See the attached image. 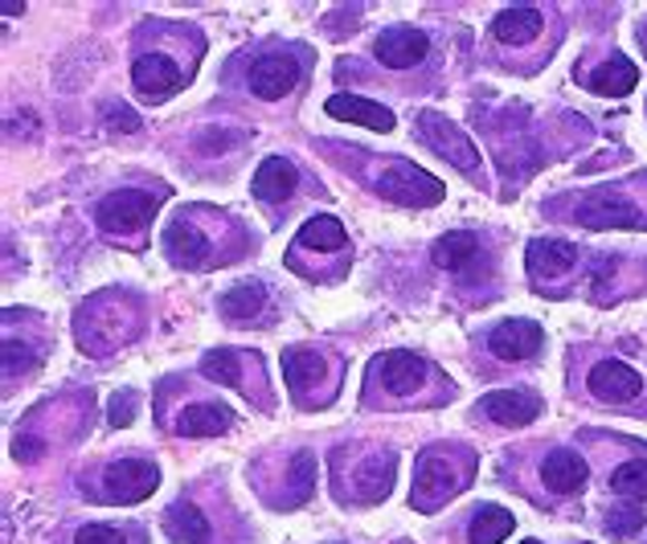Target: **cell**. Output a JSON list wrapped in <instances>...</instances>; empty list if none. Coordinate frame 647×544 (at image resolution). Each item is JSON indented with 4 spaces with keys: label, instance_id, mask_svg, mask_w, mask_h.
Here are the masks:
<instances>
[{
    "label": "cell",
    "instance_id": "6da1fadb",
    "mask_svg": "<svg viewBox=\"0 0 647 544\" xmlns=\"http://www.w3.org/2000/svg\"><path fill=\"white\" fill-rule=\"evenodd\" d=\"M381 197L398 201V205H414V209H426V205H438V201L447 197V189L431 177V172H422L419 165H410V160H393L386 172H381Z\"/></svg>",
    "mask_w": 647,
    "mask_h": 544
},
{
    "label": "cell",
    "instance_id": "7a4b0ae2",
    "mask_svg": "<svg viewBox=\"0 0 647 544\" xmlns=\"http://www.w3.org/2000/svg\"><path fill=\"white\" fill-rule=\"evenodd\" d=\"M156 213V197L140 193V189H120V193H107L94 209V222L103 234H136L148 226V217Z\"/></svg>",
    "mask_w": 647,
    "mask_h": 544
},
{
    "label": "cell",
    "instance_id": "3957f363",
    "mask_svg": "<svg viewBox=\"0 0 647 544\" xmlns=\"http://www.w3.org/2000/svg\"><path fill=\"white\" fill-rule=\"evenodd\" d=\"M419 132H422V139H426L438 156H447L459 172H467V177H476V172H480V151H476V144H471V139H467L451 120H443L438 111H422Z\"/></svg>",
    "mask_w": 647,
    "mask_h": 544
},
{
    "label": "cell",
    "instance_id": "277c9868",
    "mask_svg": "<svg viewBox=\"0 0 647 544\" xmlns=\"http://www.w3.org/2000/svg\"><path fill=\"white\" fill-rule=\"evenodd\" d=\"M160 484V475L152 463H140V458H123V463H111L103 475V491L111 503H140L148 499Z\"/></svg>",
    "mask_w": 647,
    "mask_h": 544
},
{
    "label": "cell",
    "instance_id": "5b68a950",
    "mask_svg": "<svg viewBox=\"0 0 647 544\" xmlns=\"http://www.w3.org/2000/svg\"><path fill=\"white\" fill-rule=\"evenodd\" d=\"M373 54L390 70H410V66H419L431 54V37L422 30H414V25H393V30H386L377 37Z\"/></svg>",
    "mask_w": 647,
    "mask_h": 544
},
{
    "label": "cell",
    "instance_id": "8992f818",
    "mask_svg": "<svg viewBox=\"0 0 647 544\" xmlns=\"http://www.w3.org/2000/svg\"><path fill=\"white\" fill-rule=\"evenodd\" d=\"M132 87L144 103H165L168 94L181 91V70L165 54H140L132 66Z\"/></svg>",
    "mask_w": 647,
    "mask_h": 544
},
{
    "label": "cell",
    "instance_id": "52a82bcc",
    "mask_svg": "<svg viewBox=\"0 0 647 544\" xmlns=\"http://www.w3.org/2000/svg\"><path fill=\"white\" fill-rule=\"evenodd\" d=\"M573 222H582L590 229H606V226L639 229V209L627 205L623 197H615L611 189H594V193H587V197L578 201V217Z\"/></svg>",
    "mask_w": 647,
    "mask_h": 544
},
{
    "label": "cell",
    "instance_id": "ba28073f",
    "mask_svg": "<svg viewBox=\"0 0 647 544\" xmlns=\"http://www.w3.org/2000/svg\"><path fill=\"white\" fill-rule=\"evenodd\" d=\"M295 82H300L295 54H263L250 66V91L258 99H283L287 91H295Z\"/></svg>",
    "mask_w": 647,
    "mask_h": 544
},
{
    "label": "cell",
    "instance_id": "9c48e42d",
    "mask_svg": "<svg viewBox=\"0 0 647 544\" xmlns=\"http://www.w3.org/2000/svg\"><path fill=\"white\" fill-rule=\"evenodd\" d=\"M590 394L599 397V401H611V406H618V401H635V397L644 394V377L635 373L632 364L623 361H602L590 369Z\"/></svg>",
    "mask_w": 647,
    "mask_h": 544
},
{
    "label": "cell",
    "instance_id": "30bf717a",
    "mask_svg": "<svg viewBox=\"0 0 647 544\" xmlns=\"http://www.w3.org/2000/svg\"><path fill=\"white\" fill-rule=\"evenodd\" d=\"M542 340H545L542 324H533V319H504V324L492 328L488 348L497 352L500 361H528L542 348Z\"/></svg>",
    "mask_w": 647,
    "mask_h": 544
},
{
    "label": "cell",
    "instance_id": "8fae6325",
    "mask_svg": "<svg viewBox=\"0 0 647 544\" xmlns=\"http://www.w3.org/2000/svg\"><path fill=\"white\" fill-rule=\"evenodd\" d=\"M483 418H492L497 426H528L537 413H542V397L533 394H516V389H500V394H488L480 397V406H476Z\"/></svg>",
    "mask_w": 647,
    "mask_h": 544
},
{
    "label": "cell",
    "instance_id": "7c38bea8",
    "mask_svg": "<svg viewBox=\"0 0 647 544\" xmlns=\"http://www.w3.org/2000/svg\"><path fill=\"white\" fill-rule=\"evenodd\" d=\"M377 373H381V381H386V389L398 397L414 394V389H422L426 385V361L422 356H414V352H402V348H393V352H386L381 361H377Z\"/></svg>",
    "mask_w": 647,
    "mask_h": 544
},
{
    "label": "cell",
    "instance_id": "4fadbf2b",
    "mask_svg": "<svg viewBox=\"0 0 647 544\" xmlns=\"http://www.w3.org/2000/svg\"><path fill=\"white\" fill-rule=\"evenodd\" d=\"M332 120H348V123H361L369 132H393V115L373 99H361V94H332L324 103Z\"/></svg>",
    "mask_w": 647,
    "mask_h": 544
},
{
    "label": "cell",
    "instance_id": "5bb4252c",
    "mask_svg": "<svg viewBox=\"0 0 647 544\" xmlns=\"http://www.w3.org/2000/svg\"><path fill=\"white\" fill-rule=\"evenodd\" d=\"M295 184H300L295 165L283 160V156H267L255 172V197L267 201V205H279V201H287L295 193Z\"/></svg>",
    "mask_w": 647,
    "mask_h": 544
},
{
    "label": "cell",
    "instance_id": "9a60e30c",
    "mask_svg": "<svg viewBox=\"0 0 647 544\" xmlns=\"http://www.w3.org/2000/svg\"><path fill=\"white\" fill-rule=\"evenodd\" d=\"M525 262H528V274L554 279V274H566L578 262V246L561 242V238H537V242H528Z\"/></svg>",
    "mask_w": 647,
    "mask_h": 544
},
{
    "label": "cell",
    "instance_id": "2e32d148",
    "mask_svg": "<svg viewBox=\"0 0 647 544\" xmlns=\"http://www.w3.org/2000/svg\"><path fill=\"white\" fill-rule=\"evenodd\" d=\"M542 479L557 496H578V491L587 487V463L573 451H554L542 463Z\"/></svg>",
    "mask_w": 647,
    "mask_h": 544
},
{
    "label": "cell",
    "instance_id": "e0dca14e",
    "mask_svg": "<svg viewBox=\"0 0 647 544\" xmlns=\"http://www.w3.org/2000/svg\"><path fill=\"white\" fill-rule=\"evenodd\" d=\"M165 250L177 267H201V262L210 258V242H205V238H201V229H197L193 222H185V217L168 222Z\"/></svg>",
    "mask_w": 647,
    "mask_h": 544
},
{
    "label": "cell",
    "instance_id": "ac0fdd59",
    "mask_svg": "<svg viewBox=\"0 0 647 544\" xmlns=\"http://www.w3.org/2000/svg\"><path fill=\"white\" fill-rule=\"evenodd\" d=\"M545 30V16L528 4H516V9H504V13L492 21V33H497L504 46H525L537 33Z\"/></svg>",
    "mask_w": 647,
    "mask_h": 544
},
{
    "label": "cell",
    "instance_id": "d6986e66",
    "mask_svg": "<svg viewBox=\"0 0 647 544\" xmlns=\"http://www.w3.org/2000/svg\"><path fill=\"white\" fill-rule=\"evenodd\" d=\"M414 479H419V499L422 503H431V499H438V496H451L455 487L464 484V479H455L451 475V467H447V458H443V454H422L419 458V475H414Z\"/></svg>",
    "mask_w": 647,
    "mask_h": 544
},
{
    "label": "cell",
    "instance_id": "ffe728a7",
    "mask_svg": "<svg viewBox=\"0 0 647 544\" xmlns=\"http://www.w3.org/2000/svg\"><path fill=\"white\" fill-rule=\"evenodd\" d=\"M635 87H639V70H635V61H627L623 54H615L611 61H602L599 70L590 75V91H599V94L623 99V94H632Z\"/></svg>",
    "mask_w": 647,
    "mask_h": 544
},
{
    "label": "cell",
    "instance_id": "44dd1931",
    "mask_svg": "<svg viewBox=\"0 0 647 544\" xmlns=\"http://www.w3.org/2000/svg\"><path fill=\"white\" fill-rule=\"evenodd\" d=\"M177 430L185 439H217L230 430V409L226 406H189L177 418Z\"/></svg>",
    "mask_w": 647,
    "mask_h": 544
},
{
    "label": "cell",
    "instance_id": "7402d4cb",
    "mask_svg": "<svg viewBox=\"0 0 647 544\" xmlns=\"http://www.w3.org/2000/svg\"><path fill=\"white\" fill-rule=\"evenodd\" d=\"M476 258H480V238L467 234V229L443 234V238L435 242V262L443 267V271H467Z\"/></svg>",
    "mask_w": 647,
    "mask_h": 544
},
{
    "label": "cell",
    "instance_id": "603a6c76",
    "mask_svg": "<svg viewBox=\"0 0 647 544\" xmlns=\"http://www.w3.org/2000/svg\"><path fill=\"white\" fill-rule=\"evenodd\" d=\"M165 529L177 544H205L210 541V520L197 512L193 503H172L165 515Z\"/></svg>",
    "mask_w": 647,
    "mask_h": 544
},
{
    "label": "cell",
    "instance_id": "cb8c5ba5",
    "mask_svg": "<svg viewBox=\"0 0 647 544\" xmlns=\"http://www.w3.org/2000/svg\"><path fill=\"white\" fill-rule=\"evenodd\" d=\"M295 246H300V250H324V254L345 250V226H341L336 217H328V213H320V217H312V222L295 234Z\"/></svg>",
    "mask_w": 647,
    "mask_h": 544
},
{
    "label": "cell",
    "instance_id": "d4e9b609",
    "mask_svg": "<svg viewBox=\"0 0 647 544\" xmlns=\"http://www.w3.org/2000/svg\"><path fill=\"white\" fill-rule=\"evenodd\" d=\"M390 484H393V454H373L361 467V475H357V499L361 503H377V499L390 496Z\"/></svg>",
    "mask_w": 647,
    "mask_h": 544
},
{
    "label": "cell",
    "instance_id": "484cf974",
    "mask_svg": "<svg viewBox=\"0 0 647 544\" xmlns=\"http://www.w3.org/2000/svg\"><path fill=\"white\" fill-rule=\"evenodd\" d=\"M320 373H324V361H320L316 352H308V348L283 352V377H287V385H291V394L303 397L320 381Z\"/></svg>",
    "mask_w": 647,
    "mask_h": 544
},
{
    "label": "cell",
    "instance_id": "4316f807",
    "mask_svg": "<svg viewBox=\"0 0 647 544\" xmlns=\"http://www.w3.org/2000/svg\"><path fill=\"white\" fill-rule=\"evenodd\" d=\"M217 307H222V316L226 319H250L267 307V291H263V283H238V287H230L226 295H222Z\"/></svg>",
    "mask_w": 647,
    "mask_h": 544
},
{
    "label": "cell",
    "instance_id": "83f0119b",
    "mask_svg": "<svg viewBox=\"0 0 647 544\" xmlns=\"http://www.w3.org/2000/svg\"><path fill=\"white\" fill-rule=\"evenodd\" d=\"M509 532H512V512H504V508H497V503H488V508L476 512L467 536H471V544H500Z\"/></svg>",
    "mask_w": 647,
    "mask_h": 544
},
{
    "label": "cell",
    "instance_id": "f1b7e54d",
    "mask_svg": "<svg viewBox=\"0 0 647 544\" xmlns=\"http://www.w3.org/2000/svg\"><path fill=\"white\" fill-rule=\"evenodd\" d=\"M291 491L283 496V503L287 508H295V503H303V499L312 496V487H316V458L308 451H300L295 458H291Z\"/></svg>",
    "mask_w": 647,
    "mask_h": 544
},
{
    "label": "cell",
    "instance_id": "f546056e",
    "mask_svg": "<svg viewBox=\"0 0 647 544\" xmlns=\"http://www.w3.org/2000/svg\"><path fill=\"white\" fill-rule=\"evenodd\" d=\"M201 373H205L210 381H217V385H238L242 364L230 348H210V352L201 356Z\"/></svg>",
    "mask_w": 647,
    "mask_h": 544
},
{
    "label": "cell",
    "instance_id": "4dcf8cb0",
    "mask_svg": "<svg viewBox=\"0 0 647 544\" xmlns=\"http://www.w3.org/2000/svg\"><path fill=\"white\" fill-rule=\"evenodd\" d=\"M611 487H615L618 496H627V499H647V458H632V463L615 467V475H611Z\"/></svg>",
    "mask_w": 647,
    "mask_h": 544
},
{
    "label": "cell",
    "instance_id": "1f68e13d",
    "mask_svg": "<svg viewBox=\"0 0 647 544\" xmlns=\"http://www.w3.org/2000/svg\"><path fill=\"white\" fill-rule=\"evenodd\" d=\"M78 544H132V536L111 529V524H87V529L78 532Z\"/></svg>",
    "mask_w": 647,
    "mask_h": 544
},
{
    "label": "cell",
    "instance_id": "d6a6232c",
    "mask_svg": "<svg viewBox=\"0 0 647 544\" xmlns=\"http://www.w3.org/2000/svg\"><path fill=\"white\" fill-rule=\"evenodd\" d=\"M606 524H611L615 536H635V532L644 529V512H639V508H618V512H611Z\"/></svg>",
    "mask_w": 647,
    "mask_h": 544
},
{
    "label": "cell",
    "instance_id": "836d02e7",
    "mask_svg": "<svg viewBox=\"0 0 647 544\" xmlns=\"http://www.w3.org/2000/svg\"><path fill=\"white\" fill-rule=\"evenodd\" d=\"M107 127H115V132H127V136H136L140 127H144V123H140V115L136 111H132V106H107Z\"/></svg>",
    "mask_w": 647,
    "mask_h": 544
},
{
    "label": "cell",
    "instance_id": "e575fe53",
    "mask_svg": "<svg viewBox=\"0 0 647 544\" xmlns=\"http://www.w3.org/2000/svg\"><path fill=\"white\" fill-rule=\"evenodd\" d=\"M132 409H136V394H115L111 397V426L132 422Z\"/></svg>",
    "mask_w": 647,
    "mask_h": 544
},
{
    "label": "cell",
    "instance_id": "d590c367",
    "mask_svg": "<svg viewBox=\"0 0 647 544\" xmlns=\"http://www.w3.org/2000/svg\"><path fill=\"white\" fill-rule=\"evenodd\" d=\"M42 454H46V451H42V442H37V439H16L13 442V458H16V463H37Z\"/></svg>",
    "mask_w": 647,
    "mask_h": 544
},
{
    "label": "cell",
    "instance_id": "8d00e7d4",
    "mask_svg": "<svg viewBox=\"0 0 647 544\" xmlns=\"http://www.w3.org/2000/svg\"><path fill=\"white\" fill-rule=\"evenodd\" d=\"M0 13H4V16H16V13H25V4H16V0H4V4H0Z\"/></svg>",
    "mask_w": 647,
    "mask_h": 544
},
{
    "label": "cell",
    "instance_id": "74e56055",
    "mask_svg": "<svg viewBox=\"0 0 647 544\" xmlns=\"http://www.w3.org/2000/svg\"><path fill=\"white\" fill-rule=\"evenodd\" d=\"M525 544H542V541H525Z\"/></svg>",
    "mask_w": 647,
    "mask_h": 544
}]
</instances>
